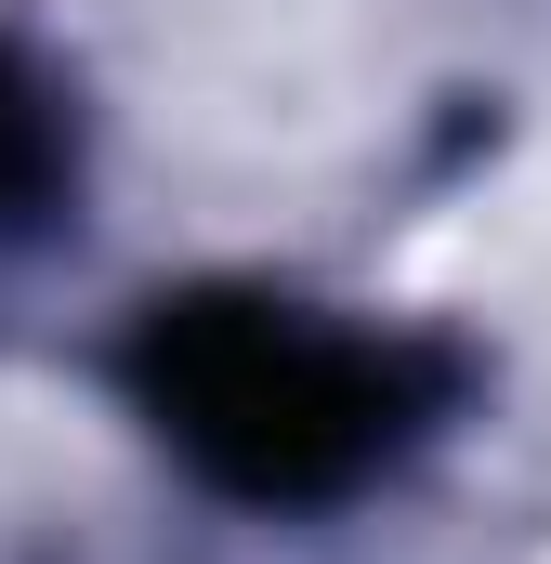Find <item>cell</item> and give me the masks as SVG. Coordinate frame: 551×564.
I'll list each match as a JSON object with an SVG mask.
<instances>
[{"instance_id": "cell-1", "label": "cell", "mask_w": 551, "mask_h": 564, "mask_svg": "<svg viewBox=\"0 0 551 564\" xmlns=\"http://www.w3.org/2000/svg\"><path fill=\"white\" fill-rule=\"evenodd\" d=\"M132 394L224 499H342L368 486L446 394V368L381 328H328L263 289H184L132 341Z\"/></svg>"}, {"instance_id": "cell-2", "label": "cell", "mask_w": 551, "mask_h": 564, "mask_svg": "<svg viewBox=\"0 0 551 564\" xmlns=\"http://www.w3.org/2000/svg\"><path fill=\"white\" fill-rule=\"evenodd\" d=\"M53 184H66V119H53L40 66L0 40V237H13V224H40V210H53Z\"/></svg>"}]
</instances>
